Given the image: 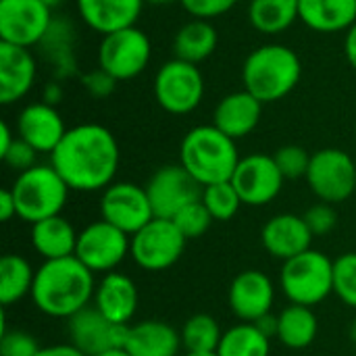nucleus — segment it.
<instances>
[{
	"label": "nucleus",
	"mask_w": 356,
	"mask_h": 356,
	"mask_svg": "<svg viewBox=\"0 0 356 356\" xmlns=\"http://www.w3.org/2000/svg\"><path fill=\"white\" fill-rule=\"evenodd\" d=\"M119 161L121 152L117 138L100 123L69 127L50 154V165L75 192H104L115 184Z\"/></svg>",
	"instance_id": "obj_1"
},
{
	"label": "nucleus",
	"mask_w": 356,
	"mask_h": 356,
	"mask_svg": "<svg viewBox=\"0 0 356 356\" xmlns=\"http://www.w3.org/2000/svg\"><path fill=\"white\" fill-rule=\"evenodd\" d=\"M94 273L77 259L44 261L35 269L31 300L40 313L54 319H71L94 300Z\"/></svg>",
	"instance_id": "obj_2"
},
{
	"label": "nucleus",
	"mask_w": 356,
	"mask_h": 356,
	"mask_svg": "<svg viewBox=\"0 0 356 356\" xmlns=\"http://www.w3.org/2000/svg\"><path fill=\"white\" fill-rule=\"evenodd\" d=\"M240 163L236 140L211 125L192 127L179 146V165L202 186L232 181Z\"/></svg>",
	"instance_id": "obj_3"
},
{
	"label": "nucleus",
	"mask_w": 356,
	"mask_h": 356,
	"mask_svg": "<svg viewBox=\"0 0 356 356\" xmlns=\"http://www.w3.org/2000/svg\"><path fill=\"white\" fill-rule=\"evenodd\" d=\"M302 77L300 56L284 44L254 48L242 65V83L263 104L286 98Z\"/></svg>",
	"instance_id": "obj_4"
},
{
	"label": "nucleus",
	"mask_w": 356,
	"mask_h": 356,
	"mask_svg": "<svg viewBox=\"0 0 356 356\" xmlns=\"http://www.w3.org/2000/svg\"><path fill=\"white\" fill-rule=\"evenodd\" d=\"M10 190L17 202V217L31 225L60 215L71 192L52 165H35L19 173Z\"/></svg>",
	"instance_id": "obj_5"
},
{
	"label": "nucleus",
	"mask_w": 356,
	"mask_h": 356,
	"mask_svg": "<svg viewBox=\"0 0 356 356\" xmlns=\"http://www.w3.org/2000/svg\"><path fill=\"white\" fill-rule=\"evenodd\" d=\"M280 284L290 305L313 309L334 294V261L311 248L290 261H284Z\"/></svg>",
	"instance_id": "obj_6"
},
{
	"label": "nucleus",
	"mask_w": 356,
	"mask_h": 356,
	"mask_svg": "<svg viewBox=\"0 0 356 356\" xmlns=\"http://www.w3.org/2000/svg\"><path fill=\"white\" fill-rule=\"evenodd\" d=\"M150 58V38L136 25L102 35L98 46V67L117 81L138 77L148 67Z\"/></svg>",
	"instance_id": "obj_7"
},
{
	"label": "nucleus",
	"mask_w": 356,
	"mask_h": 356,
	"mask_svg": "<svg viewBox=\"0 0 356 356\" xmlns=\"http://www.w3.org/2000/svg\"><path fill=\"white\" fill-rule=\"evenodd\" d=\"M305 179L319 202H344L356 194V161L340 148L317 150Z\"/></svg>",
	"instance_id": "obj_8"
},
{
	"label": "nucleus",
	"mask_w": 356,
	"mask_h": 356,
	"mask_svg": "<svg viewBox=\"0 0 356 356\" xmlns=\"http://www.w3.org/2000/svg\"><path fill=\"white\" fill-rule=\"evenodd\" d=\"M186 242V236L171 219L154 217L131 236L129 254L144 271H165L184 257Z\"/></svg>",
	"instance_id": "obj_9"
},
{
	"label": "nucleus",
	"mask_w": 356,
	"mask_h": 356,
	"mask_svg": "<svg viewBox=\"0 0 356 356\" xmlns=\"http://www.w3.org/2000/svg\"><path fill=\"white\" fill-rule=\"evenodd\" d=\"M204 96V77L198 65L173 58L154 75V98L171 115L192 113Z\"/></svg>",
	"instance_id": "obj_10"
},
{
	"label": "nucleus",
	"mask_w": 356,
	"mask_h": 356,
	"mask_svg": "<svg viewBox=\"0 0 356 356\" xmlns=\"http://www.w3.org/2000/svg\"><path fill=\"white\" fill-rule=\"evenodd\" d=\"M129 250H131V236L106 223L104 219L88 223L77 234L75 257L94 275L113 273L125 261Z\"/></svg>",
	"instance_id": "obj_11"
},
{
	"label": "nucleus",
	"mask_w": 356,
	"mask_h": 356,
	"mask_svg": "<svg viewBox=\"0 0 356 356\" xmlns=\"http://www.w3.org/2000/svg\"><path fill=\"white\" fill-rule=\"evenodd\" d=\"M52 23V8L40 0H0V42L33 48Z\"/></svg>",
	"instance_id": "obj_12"
},
{
	"label": "nucleus",
	"mask_w": 356,
	"mask_h": 356,
	"mask_svg": "<svg viewBox=\"0 0 356 356\" xmlns=\"http://www.w3.org/2000/svg\"><path fill=\"white\" fill-rule=\"evenodd\" d=\"M144 188L154 217L161 219H173L179 211L202 198V186L179 163L156 169Z\"/></svg>",
	"instance_id": "obj_13"
},
{
	"label": "nucleus",
	"mask_w": 356,
	"mask_h": 356,
	"mask_svg": "<svg viewBox=\"0 0 356 356\" xmlns=\"http://www.w3.org/2000/svg\"><path fill=\"white\" fill-rule=\"evenodd\" d=\"M100 215L106 223L119 227L127 236H134L154 219L146 188L131 181H115L102 192Z\"/></svg>",
	"instance_id": "obj_14"
},
{
	"label": "nucleus",
	"mask_w": 356,
	"mask_h": 356,
	"mask_svg": "<svg viewBox=\"0 0 356 356\" xmlns=\"http://www.w3.org/2000/svg\"><path fill=\"white\" fill-rule=\"evenodd\" d=\"M284 181L286 177L277 169L275 159L267 154H248L240 159L232 177L234 188L248 207H265L273 202L280 196Z\"/></svg>",
	"instance_id": "obj_15"
},
{
	"label": "nucleus",
	"mask_w": 356,
	"mask_h": 356,
	"mask_svg": "<svg viewBox=\"0 0 356 356\" xmlns=\"http://www.w3.org/2000/svg\"><path fill=\"white\" fill-rule=\"evenodd\" d=\"M69 344L86 356H98L113 348H123L129 325H119L106 319L96 307H86L71 319H67Z\"/></svg>",
	"instance_id": "obj_16"
},
{
	"label": "nucleus",
	"mask_w": 356,
	"mask_h": 356,
	"mask_svg": "<svg viewBox=\"0 0 356 356\" xmlns=\"http://www.w3.org/2000/svg\"><path fill=\"white\" fill-rule=\"evenodd\" d=\"M227 302L232 313L242 323H254L263 315L271 313V307L275 302V288L273 282L267 277V273L259 269L242 271L234 277Z\"/></svg>",
	"instance_id": "obj_17"
},
{
	"label": "nucleus",
	"mask_w": 356,
	"mask_h": 356,
	"mask_svg": "<svg viewBox=\"0 0 356 356\" xmlns=\"http://www.w3.org/2000/svg\"><path fill=\"white\" fill-rule=\"evenodd\" d=\"M15 131L38 154H52L67 134L65 121L56 106L48 102H31L21 108Z\"/></svg>",
	"instance_id": "obj_18"
},
{
	"label": "nucleus",
	"mask_w": 356,
	"mask_h": 356,
	"mask_svg": "<svg viewBox=\"0 0 356 356\" xmlns=\"http://www.w3.org/2000/svg\"><path fill=\"white\" fill-rule=\"evenodd\" d=\"M313 234L305 221V217L282 213L271 217L261 229L263 248L280 261H290L307 250H311Z\"/></svg>",
	"instance_id": "obj_19"
},
{
	"label": "nucleus",
	"mask_w": 356,
	"mask_h": 356,
	"mask_svg": "<svg viewBox=\"0 0 356 356\" xmlns=\"http://www.w3.org/2000/svg\"><path fill=\"white\" fill-rule=\"evenodd\" d=\"M38 65L29 48L0 42V102L15 104L25 98L35 81Z\"/></svg>",
	"instance_id": "obj_20"
},
{
	"label": "nucleus",
	"mask_w": 356,
	"mask_h": 356,
	"mask_svg": "<svg viewBox=\"0 0 356 356\" xmlns=\"http://www.w3.org/2000/svg\"><path fill=\"white\" fill-rule=\"evenodd\" d=\"M263 102L248 90L232 92L219 100L213 113V125L232 140H240L252 134L261 121Z\"/></svg>",
	"instance_id": "obj_21"
},
{
	"label": "nucleus",
	"mask_w": 356,
	"mask_h": 356,
	"mask_svg": "<svg viewBox=\"0 0 356 356\" xmlns=\"http://www.w3.org/2000/svg\"><path fill=\"white\" fill-rule=\"evenodd\" d=\"M94 307L113 323L129 325L138 311V288L125 273H106L96 284Z\"/></svg>",
	"instance_id": "obj_22"
},
{
	"label": "nucleus",
	"mask_w": 356,
	"mask_h": 356,
	"mask_svg": "<svg viewBox=\"0 0 356 356\" xmlns=\"http://www.w3.org/2000/svg\"><path fill=\"white\" fill-rule=\"evenodd\" d=\"M81 21L100 35L134 27L144 0H75Z\"/></svg>",
	"instance_id": "obj_23"
},
{
	"label": "nucleus",
	"mask_w": 356,
	"mask_h": 356,
	"mask_svg": "<svg viewBox=\"0 0 356 356\" xmlns=\"http://www.w3.org/2000/svg\"><path fill=\"white\" fill-rule=\"evenodd\" d=\"M123 348L131 356H179L181 332L159 319L140 321L129 325Z\"/></svg>",
	"instance_id": "obj_24"
},
{
	"label": "nucleus",
	"mask_w": 356,
	"mask_h": 356,
	"mask_svg": "<svg viewBox=\"0 0 356 356\" xmlns=\"http://www.w3.org/2000/svg\"><path fill=\"white\" fill-rule=\"evenodd\" d=\"M300 21L317 33L348 31L356 23V0H298Z\"/></svg>",
	"instance_id": "obj_25"
},
{
	"label": "nucleus",
	"mask_w": 356,
	"mask_h": 356,
	"mask_svg": "<svg viewBox=\"0 0 356 356\" xmlns=\"http://www.w3.org/2000/svg\"><path fill=\"white\" fill-rule=\"evenodd\" d=\"M77 234L69 219L56 215L31 225V246L44 261L75 257Z\"/></svg>",
	"instance_id": "obj_26"
},
{
	"label": "nucleus",
	"mask_w": 356,
	"mask_h": 356,
	"mask_svg": "<svg viewBox=\"0 0 356 356\" xmlns=\"http://www.w3.org/2000/svg\"><path fill=\"white\" fill-rule=\"evenodd\" d=\"M217 42L219 35L211 21L192 19L177 29L173 38V54L179 60L200 65L215 52Z\"/></svg>",
	"instance_id": "obj_27"
},
{
	"label": "nucleus",
	"mask_w": 356,
	"mask_h": 356,
	"mask_svg": "<svg viewBox=\"0 0 356 356\" xmlns=\"http://www.w3.org/2000/svg\"><path fill=\"white\" fill-rule=\"evenodd\" d=\"M300 19L298 0H250L248 21L265 35H277Z\"/></svg>",
	"instance_id": "obj_28"
},
{
	"label": "nucleus",
	"mask_w": 356,
	"mask_h": 356,
	"mask_svg": "<svg viewBox=\"0 0 356 356\" xmlns=\"http://www.w3.org/2000/svg\"><path fill=\"white\" fill-rule=\"evenodd\" d=\"M277 317H280L277 340L286 348L305 350L315 342L317 332H319V321L311 307L288 305Z\"/></svg>",
	"instance_id": "obj_29"
},
{
	"label": "nucleus",
	"mask_w": 356,
	"mask_h": 356,
	"mask_svg": "<svg viewBox=\"0 0 356 356\" xmlns=\"http://www.w3.org/2000/svg\"><path fill=\"white\" fill-rule=\"evenodd\" d=\"M35 271L21 254H4L0 261V302L10 307L25 296H31Z\"/></svg>",
	"instance_id": "obj_30"
},
{
	"label": "nucleus",
	"mask_w": 356,
	"mask_h": 356,
	"mask_svg": "<svg viewBox=\"0 0 356 356\" xmlns=\"http://www.w3.org/2000/svg\"><path fill=\"white\" fill-rule=\"evenodd\" d=\"M271 340L265 338L252 323H238L223 332L217 356H269Z\"/></svg>",
	"instance_id": "obj_31"
},
{
	"label": "nucleus",
	"mask_w": 356,
	"mask_h": 356,
	"mask_svg": "<svg viewBox=\"0 0 356 356\" xmlns=\"http://www.w3.org/2000/svg\"><path fill=\"white\" fill-rule=\"evenodd\" d=\"M223 332L215 317L207 313L192 315L181 327V344L186 353H217Z\"/></svg>",
	"instance_id": "obj_32"
},
{
	"label": "nucleus",
	"mask_w": 356,
	"mask_h": 356,
	"mask_svg": "<svg viewBox=\"0 0 356 356\" xmlns=\"http://www.w3.org/2000/svg\"><path fill=\"white\" fill-rule=\"evenodd\" d=\"M202 204L211 213L215 221H229L238 215L240 207L244 204L238 190L232 181H219L213 186L202 188Z\"/></svg>",
	"instance_id": "obj_33"
},
{
	"label": "nucleus",
	"mask_w": 356,
	"mask_h": 356,
	"mask_svg": "<svg viewBox=\"0 0 356 356\" xmlns=\"http://www.w3.org/2000/svg\"><path fill=\"white\" fill-rule=\"evenodd\" d=\"M334 294L350 309H356V252H346L334 261Z\"/></svg>",
	"instance_id": "obj_34"
},
{
	"label": "nucleus",
	"mask_w": 356,
	"mask_h": 356,
	"mask_svg": "<svg viewBox=\"0 0 356 356\" xmlns=\"http://www.w3.org/2000/svg\"><path fill=\"white\" fill-rule=\"evenodd\" d=\"M177 229L186 236V240H194V238H200L209 232V227L213 225V217L211 213L207 211V207L202 204V200L186 207L184 211H179L173 219H171Z\"/></svg>",
	"instance_id": "obj_35"
},
{
	"label": "nucleus",
	"mask_w": 356,
	"mask_h": 356,
	"mask_svg": "<svg viewBox=\"0 0 356 356\" xmlns=\"http://www.w3.org/2000/svg\"><path fill=\"white\" fill-rule=\"evenodd\" d=\"M273 159L286 179H300V177H307V173H309L311 154L300 146H294V144L282 146L273 154Z\"/></svg>",
	"instance_id": "obj_36"
},
{
	"label": "nucleus",
	"mask_w": 356,
	"mask_h": 356,
	"mask_svg": "<svg viewBox=\"0 0 356 356\" xmlns=\"http://www.w3.org/2000/svg\"><path fill=\"white\" fill-rule=\"evenodd\" d=\"M40 353L38 340L23 330H2L0 356H35Z\"/></svg>",
	"instance_id": "obj_37"
},
{
	"label": "nucleus",
	"mask_w": 356,
	"mask_h": 356,
	"mask_svg": "<svg viewBox=\"0 0 356 356\" xmlns=\"http://www.w3.org/2000/svg\"><path fill=\"white\" fill-rule=\"evenodd\" d=\"M302 217H305V221H307V225H309V229H311V234L315 238L327 236L338 225V213H336L334 204H330V202L313 204Z\"/></svg>",
	"instance_id": "obj_38"
},
{
	"label": "nucleus",
	"mask_w": 356,
	"mask_h": 356,
	"mask_svg": "<svg viewBox=\"0 0 356 356\" xmlns=\"http://www.w3.org/2000/svg\"><path fill=\"white\" fill-rule=\"evenodd\" d=\"M179 4L192 19L213 21L229 13L238 4V0H179Z\"/></svg>",
	"instance_id": "obj_39"
},
{
	"label": "nucleus",
	"mask_w": 356,
	"mask_h": 356,
	"mask_svg": "<svg viewBox=\"0 0 356 356\" xmlns=\"http://www.w3.org/2000/svg\"><path fill=\"white\" fill-rule=\"evenodd\" d=\"M0 159L6 163V167H10L17 173H23V171H27V169H31V167L38 165L35 163L38 152L25 140H21L19 136L15 138V142L10 144V148L0 154Z\"/></svg>",
	"instance_id": "obj_40"
},
{
	"label": "nucleus",
	"mask_w": 356,
	"mask_h": 356,
	"mask_svg": "<svg viewBox=\"0 0 356 356\" xmlns=\"http://www.w3.org/2000/svg\"><path fill=\"white\" fill-rule=\"evenodd\" d=\"M83 86L88 88V92L96 98H106L113 94L115 86H117V79L111 77L106 71H102L100 67L88 75H83Z\"/></svg>",
	"instance_id": "obj_41"
},
{
	"label": "nucleus",
	"mask_w": 356,
	"mask_h": 356,
	"mask_svg": "<svg viewBox=\"0 0 356 356\" xmlns=\"http://www.w3.org/2000/svg\"><path fill=\"white\" fill-rule=\"evenodd\" d=\"M252 325H254L265 338L273 340V338H277V332H280V317L273 315V313H267V315H263L261 319H257Z\"/></svg>",
	"instance_id": "obj_42"
},
{
	"label": "nucleus",
	"mask_w": 356,
	"mask_h": 356,
	"mask_svg": "<svg viewBox=\"0 0 356 356\" xmlns=\"http://www.w3.org/2000/svg\"><path fill=\"white\" fill-rule=\"evenodd\" d=\"M13 217H17V202H15L13 190L10 188H4L0 192V219L4 223H8Z\"/></svg>",
	"instance_id": "obj_43"
},
{
	"label": "nucleus",
	"mask_w": 356,
	"mask_h": 356,
	"mask_svg": "<svg viewBox=\"0 0 356 356\" xmlns=\"http://www.w3.org/2000/svg\"><path fill=\"white\" fill-rule=\"evenodd\" d=\"M35 356H86L81 350H77L73 344H54V346H46L40 348V353Z\"/></svg>",
	"instance_id": "obj_44"
},
{
	"label": "nucleus",
	"mask_w": 356,
	"mask_h": 356,
	"mask_svg": "<svg viewBox=\"0 0 356 356\" xmlns=\"http://www.w3.org/2000/svg\"><path fill=\"white\" fill-rule=\"evenodd\" d=\"M344 54H346L348 65L356 71V23L346 31V38H344Z\"/></svg>",
	"instance_id": "obj_45"
},
{
	"label": "nucleus",
	"mask_w": 356,
	"mask_h": 356,
	"mask_svg": "<svg viewBox=\"0 0 356 356\" xmlns=\"http://www.w3.org/2000/svg\"><path fill=\"white\" fill-rule=\"evenodd\" d=\"M15 138H17V131H13L10 125L6 121H2L0 123V154L10 148V144L15 142Z\"/></svg>",
	"instance_id": "obj_46"
},
{
	"label": "nucleus",
	"mask_w": 356,
	"mask_h": 356,
	"mask_svg": "<svg viewBox=\"0 0 356 356\" xmlns=\"http://www.w3.org/2000/svg\"><path fill=\"white\" fill-rule=\"evenodd\" d=\"M60 96H63V90H60V86L58 83H48L46 86V90H44V102H48V104H52V106H56V102L60 100Z\"/></svg>",
	"instance_id": "obj_47"
},
{
	"label": "nucleus",
	"mask_w": 356,
	"mask_h": 356,
	"mask_svg": "<svg viewBox=\"0 0 356 356\" xmlns=\"http://www.w3.org/2000/svg\"><path fill=\"white\" fill-rule=\"evenodd\" d=\"M98 356H131L125 348H113V350H108V353H102V355Z\"/></svg>",
	"instance_id": "obj_48"
},
{
	"label": "nucleus",
	"mask_w": 356,
	"mask_h": 356,
	"mask_svg": "<svg viewBox=\"0 0 356 356\" xmlns=\"http://www.w3.org/2000/svg\"><path fill=\"white\" fill-rule=\"evenodd\" d=\"M40 2H44V4H46L48 8H56V6H60V4H63L65 0H40Z\"/></svg>",
	"instance_id": "obj_49"
},
{
	"label": "nucleus",
	"mask_w": 356,
	"mask_h": 356,
	"mask_svg": "<svg viewBox=\"0 0 356 356\" xmlns=\"http://www.w3.org/2000/svg\"><path fill=\"white\" fill-rule=\"evenodd\" d=\"M348 336H350V340L355 342L356 344V317H355V321L350 323V330H348Z\"/></svg>",
	"instance_id": "obj_50"
},
{
	"label": "nucleus",
	"mask_w": 356,
	"mask_h": 356,
	"mask_svg": "<svg viewBox=\"0 0 356 356\" xmlns=\"http://www.w3.org/2000/svg\"><path fill=\"white\" fill-rule=\"evenodd\" d=\"M144 2H150V4H171V2H179V0H144Z\"/></svg>",
	"instance_id": "obj_51"
},
{
	"label": "nucleus",
	"mask_w": 356,
	"mask_h": 356,
	"mask_svg": "<svg viewBox=\"0 0 356 356\" xmlns=\"http://www.w3.org/2000/svg\"><path fill=\"white\" fill-rule=\"evenodd\" d=\"M184 356H217V353H186Z\"/></svg>",
	"instance_id": "obj_52"
},
{
	"label": "nucleus",
	"mask_w": 356,
	"mask_h": 356,
	"mask_svg": "<svg viewBox=\"0 0 356 356\" xmlns=\"http://www.w3.org/2000/svg\"><path fill=\"white\" fill-rule=\"evenodd\" d=\"M355 136H356V123H355Z\"/></svg>",
	"instance_id": "obj_53"
}]
</instances>
